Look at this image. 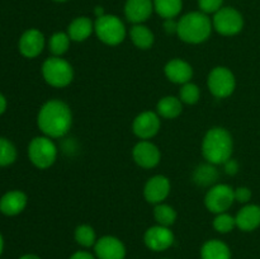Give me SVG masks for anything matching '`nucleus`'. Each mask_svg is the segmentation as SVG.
Instances as JSON below:
<instances>
[{
    "label": "nucleus",
    "instance_id": "32",
    "mask_svg": "<svg viewBox=\"0 0 260 259\" xmlns=\"http://www.w3.org/2000/svg\"><path fill=\"white\" fill-rule=\"evenodd\" d=\"M223 0H198L200 10L205 14H215L222 8Z\"/></svg>",
    "mask_w": 260,
    "mask_h": 259
},
{
    "label": "nucleus",
    "instance_id": "39",
    "mask_svg": "<svg viewBox=\"0 0 260 259\" xmlns=\"http://www.w3.org/2000/svg\"><path fill=\"white\" fill-rule=\"evenodd\" d=\"M3 250H4V238H3L2 233H0V255L3 254Z\"/></svg>",
    "mask_w": 260,
    "mask_h": 259
},
{
    "label": "nucleus",
    "instance_id": "14",
    "mask_svg": "<svg viewBox=\"0 0 260 259\" xmlns=\"http://www.w3.org/2000/svg\"><path fill=\"white\" fill-rule=\"evenodd\" d=\"M45 45L46 40L43 33L36 28H30L20 36L18 48L20 55L24 56L25 58H36L42 53Z\"/></svg>",
    "mask_w": 260,
    "mask_h": 259
},
{
    "label": "nucleus",
    "instance_id": "20",
    "mask_svg": "<svg viewBox=\"0 0 260 259\" xmlns=\"http://www.w3.org/2000/svg\"><path fill=\"white\" fill-rule=\"evenodd\" d=\"M94 32V22L88 17H78L69 24L68 35L74 42H84Z\"/></svg>",
    "mask_w": 260,
    "mask_h": 259
},
{
    "label": "nucleus",
    "instance_id": "10",
    "mask_svg": "<svg viewBox=\"0 0 260 259\" xmlns=\"http://www.w3.org/2000/svg\"><path fill=\"white\" fill-rule=\"evenodd\" d=\"M161 122L156 112L145 111L137 114L132 123V131L140 140H150L156 136Z\"/></svg>",
    "mask_w": 260,
    "mask_h": 259
},
{
    "label": "nucleus",
    "instance_id": "40",
    "mask_svg": "<svg viewBox=\"0 0 260 259\" xmlns=\"http://www.w3.org/2000/svg\"><path fill=\"white\" fill-rule=\"evenodd\" d=\"M53 2H58V3H62V2H68V0H53Z\"/></svg>",
    "mask_w": 260,
    "mask_h": 259
},
{
    "label": "nucleus",
    "instance_id": "18",
    "mask_svg": "<svg viewBox=\"0 0 260 259\" xmlns=\"http://www.w3.org/2000/svg\"><path fill=\"white\" fill-rule=\"evenodd\" d=\"M165 76L168 80L174 84L189 83L193 78V68L189 62L182 58H173L168 61L164 68Z\"/></svg>",
    "mask_w": 260,
    "mask_h": 259
},
{
    "label": "nucleus",
    "instance_id": "38",
    "mask_svg": "<svg viewBox=\"0 0 260 259\" xmlns=\"http://www.w3.org/2000/svg\"><path fill=\"white\" fill-rule=\"evenodd\" d=\"M19 259H41L40 256L38 255H36V254H24V255H22L20 256Z\"/></svg>",
    "mask_w": 260,
    "mask_h": 259
},
{
    "label": "nucleus",
    "instance_id": "36",
    "mask_svg": "<svg viewBox=\"0 0 260 259\" xmlns=\"http://www.w3.org/2000/svg\"><path fill=\"white\" fill-rule=\"evenodd\" d=\"M69 259H96V256L86 250H78L75 251V253H74Z\"/></svg>",
    "mask_w": 260,
    "mask_h": 259
},
{
    "label": "nucleus",
    "instance_id": "26",
    "mask_svg": "<svg viewBox=\"0 0 260 259\" xmlns=\"http://www.w3.org/2000/svg\"><path fill=\"white\" fill-rule=\"evenodd\" d=\"M154 218L157 225L170 228L177 221V211L174 210V207L167 205V203H159V205H155Z\"/></svg>",
    "mask_w": 260,
    "mask_h": 259
},
{
    "label": "nucleus",
    "instance_id": "8",
    "mask_svg": "<svg viewBox=\"0 0 260 259\" xmlns=\"http://www.w3.org/2000/svg\"><path fill=\"white\" fill-rule=\"evenodd\" d=\"M212 25L217 33L222 36H236L243 30L244 17L233 7H222L213 14Z\"/></svg>",
    "mask_w": 260,
    "mask_h": 259
},
{
    "label": "nucleus",
    "instance_id": "5",
    "mask_svg": "<svg viewBox=\"0 0 260 259\" xmlns=\"http://www.w3.org/2000/svg\"><path fill=\"white\" fill-rule=\"evenodd\" d=\"M28 157L38 169H48L57 159V146L51 137L37 136L28 145Z\"/></svg>",
    "mask_w": 260,
    "mask_h": 259
},
{
    "label": "nucleus",
    "instance_id": "12",
    "mask_svg": "<svg viewBox=\"0 0 260 259\" xmlns=\"http://www.w3.org/2000/svg\"><path fill=\"white\" fill-rule=\"evenodd\" d=\"M175 236L170 228L161 225H155L145 231V245L152 251H164L174 244Z\"/></svg>",
    "mask_w": 260,
    "mask_h": 259
},
{
    "label": "nucleus",
    "instance_id": "22",
    "mask_svg": "<svg viewBox=\"0 0 260 259\" xmlns=\"http://www.w3.org/2000/svg\"><path fill=\"white\" fill-rule=\"evenodd\" d=\"M183 112V103L179 98L173 95L162 96L156 106V113L161 118L174 119L179 117Z\"/></svg>",
    "mask_w": 260,
    "mask_h": 259
},
{
    "label": "nucleus",
    "instance_id": "6",
    "mask_svg": "<svg viewBox=\"0 0 260 259\" xmlns=\"http://www.w3.org/2000/svg\"><path fill=\"white\" fill-rule=\"evenodd\" d=\"M94 32L96 37L108 46H117L126 38V27L117 15L104 14L94 22Z\"/></svg>",
    "mask_w": 260,
    "mask_h": 259
},
{
    "label": "nucleus",
    "instance_id": "17",
    "mask_svg": "<svg viewBox=\"0 0 260 259\" xmlns=\"http://www.w3.org/2000/svg\"><path fill=\"white\" fill-rule=\"evenodd\" d=\"M154 12L152 0H127L124 4V15L134 24H142Z\"/></svg>",
    "mask_w": 260,
    "mask_h": 259
},
{
    "label": "nucleus",
    "instance_id": "34",
    "mask_svg": "<svg viewBox=\"0 0 260 259\" xmlns=\"http://www.w3.org/2000/svg\"><path fill=\"white\" fill-rule=\"evenodd\" d=\"M223 168H225V173L228 175H235L238 174L239 172V168H240V165H239V163L236 161L235 159H229L228 161L223 164Z\"/></svg>",
    "mask_w": 260,
    "mask_h": 259
},
{
    "label": "nucleus",
    "instance_id": "21",
    "mask_svg": "<svg viewBox=\"0 0 260 259\" xmlns=\"http://www.w3.org/2000/svg\"><path fill=\"white\" fill-rule=\"evenodd\" d=\"M202 259H231V250L226 243L218 239L206 241L201 248Z\"/></svg>",
    "mask_w": 260,
    "mask_h": 259
},
{
    "label": "nucleus",
    "instance_id": "13",
    "mask_svg": "<svg viewBox=\"0 0 260 259\" xmlns=\"http://www.w3.org/2000/svg\"><path fill=\"white\" fill-rule=\"evenodd\" d=\"M94 253L96 259H124L127 250L121 239L106 235L96 240Z\"/></svg>",
    "mask_w": 260,
    "mask_h": 259
},
{
    "label": "nucleus",
    "instance_id": "31",
    "mask_svg": "<svg viewBox=\"0 0 260 259\" xmlns=\"http://www.w3.org/2000/svg\"><path fill=\"white\" fill-rule=\"evenodd\" d=\"M213 228L217 233L229 234L236 228L235 217L228 212L218 213V215H216L215 220H213Z\"/></svg>",
    "mask_w": 260,
    "mask_h": 259
},
{
    "label": "nucleus",
    "instance_id": "24",
    "mask_svg": "<svg viewBox=\"0 0 260 259\" xmlns=\"http://www.w3.org/2000/svg\"><path fill=\"white\" fill-rule=\"evenodd\" d=\"M129 37L134 45L140 50H149L155 42V36L149 27L144 24H134L129 30Z\"/></svg>",
    "mask_w": 260,
    "mask_h": 259
},
{
    "label": "nucleus",
    "instance_id": "28",
    "mask_svg": "<svg viewBox=\"0 0 260 259\" xmlns=\"http://www.w3.org/2000/svg\"><path fill=\"white\" fill-rule=\"evenodd\" d=\"M74 238H75V241L83 248H91L95 245L96 243V234L95 230L91 228L90 225H86V223H83V225H79L78 228L75 229V233H74Z\"/></svg>",
    "mask_w": 260,
    "mask_h": 259
},
{
    "label": "nucleus",
    "instance_id": "27",
    "mask_svg": "<svg viewBox=\"0 0 260 259\" xmlns=\"http://www.w3.org/2000/svg\"><path fill=\"white\" fill-rule=\"evenodd\" d=\"M70 37H69L68 32H56L51 36L50 41H48V48L52 52L53 56H58L61 57L68 52L69 47H70Z\"/></svg>",
    "mask_w": 260,
    "mask_h": 259
},
{
    "label": "nucleus",
    "instance_id": "7",
    "mask_svg": "<svg viewBox=\"0 0 260 259\" xmlns=\"http://www.w3.org/2000/svg\"><path fill=\"white\" fill-rule=\"evenodd\" d=\"M207 86L216 98H228L235 91L236 79L233 71L226 66H217L208 74Z\"/></svg>",
    "mask_w": 260,
    "mask_h": 259
},
{
    "label": "nucleus",
    "instance_id": "3",
    "mask_svg": "<svg viewBox=\"0 0 260 259\" xmlns=\"http://www.w3.org/2000/svg\"><path fill=\"white\" fill-rule=\"evenodd\" d=\"M212 20L207 14L200 12H190L178 20V37L183 42L198 45L210 38L212 33Z\"/></svg>",
    "mask_w": 260,
    "mask_h": 259
},
{
    "label": "nucleus",
    "instance_id": "4",
    "mask_svg": "<svg viewBox=\"0 0 260 259\" xmlns=\"http://www.w3.org/2000/svg\"><path fill=\"white\" fill-rule=\"evenodd\" d=\"M42 76L48 85L53 88H65L74 79V69L65 58L52 56L42 63Z\"/></svg>",
    "mask_w": 260,
    "mask_h": 259
},
{
    "label": "nucleus",
    "instance_id": "29",
    "mask_svg": "<svg viewBox=\"0 0 260 259\" xmlns=\"http://www.w3.org/2000/svg\"><path fill=\"white\" fill-rule=\"evenodd\" d=\"M17 147L10 140L0 137V167H9L17 160Z\"/></svg>",
    "mask_w": 260,
    "mask_h": 259
},
{
    "label": "nucleus",
    "instance_id": "15",
    "mask_svg": "<svg viewBox=\"0 0 260 259\" xmlns=\"http://www.w3.org/2000/svg\"><path fill=\"white\" fill-rule=\"evenodd\" d=\"M170 189H172L170 180L165 175H154L145 184L144 197L149 203L159 205L167 200Z\"/></svg>",
    "mask_w": 260,
    "mask_h": 259
},
{
    "label": "nucleus",
    "instance_id": "33",
    "mask_svg": "<svg viewBox=\"0 0 260 259\" xmlns=\"http://www.w3.org/2000/svg\"><path fill=\"white\" fill-rule=\"evenodd\" d=\"M234 196H235L236 202L240 203H249L250 202L253 193H251L250 188L248 187H238L234 189Z\"/></svg>",
    "mask_w": 260,
    "mask_h": 259
},
{
    "label": "nucleus",
    "instance_id": "23",
    "mask_svg": "<svg viewBox=\"0 0 260 259\" xmlns=\"http://www.w3.org/2000/svg\"><path fill=\"white\" fill-rule=\"evenodd\" d=\"M192 179L200 187H212L218 179V172L216 169V165L211 164V163L198 165L193 172Z\"/></svg>",
    "mask_w": 260,
    "mask_h": 259
},
{
    "label": "nucleus",
    "instance_id": "2",
    "mask_svg": "<svg viewBox=\"0 0 260 259\" xmlns=\"http://www.w3.org/2000/svg\"><path fill=\"white\" fill-rule=\"evenodd\" d=\"M233 151L234 140L228 130L212 127L206 132L202 141V155L206 161L213 165H223L231 159Z\"/></svg>",
    "mask_w": 260,
    "mask_h": 259
},
{
    "label": "nucleus",
    "instance_id": "16",
    "mask_svg": "<svg viewBox=\"0 0 260 259\" xmlns=\"http://www.w3.org/2000/svg\"><path fill=\"white\" fill-rule=\"evenodd\" d=\"M28 197L19 189L8 190L0 198V212L5 216H17L25 210Z\"/></svg>",
    "mask_w": 260,
    "mask_h": 259
},
{
    "label": "nucleus",
    "instance_id": "1",
    "mask_svg": "<svg viewBox=\"0 0 260 259\" xmlns=\"http://www.w3.org/2000/svg\"><path fill=\"white\" fill-rule=\"evenodd\" d=\"M37 126L45 136L60 139L69 134L73 126V112L65 102L51 99L38 111Z\"/></svg>",
    "mask_w": 260,
    "mask_h": 259
},
{
    "label": "nucleus",
    "instance_id": "25",
    "mask_svg": "<svg viewBox=\"0 0 260 259\" xmlns=\"http://www.w3.org/2000/svg\"><path fill=\"white\" fill-rule=\"evenodd\" d=\"M154 10L164 19H174L182 12L183 0H152Z\"/></svg>",
    "mask_w": 260,
    "mask_h": 259
},
{
    "label": "nucleus",
    "instance_id": "35",
    "mask_svg": "<svg viewBox=\"0 0 260 259\" xmlns=\"http://www.w3.org/2000/svg\"><path fill=\"white\" fill-rule=\"evenodd\" d=\"M164 30L168 35H177L178 22L174 19H164Z\"/></svg>",
    "mask_w": 260,
    "mask_h": 259
},
{
    "label": "nucleus",
    "instance_id": "30",
    "mask_svg": "<svg viewBox=\"0 0 260 259\" xmlns=\"http://www.w3.org/2000/svg\"><path fill=\"white\" fill-rule=\"evenodd\" d=\"M201 98V89L197 84L192 83H185L182 85V89L179 91V99L182 101V103L189 104V106H193V104L198 103Z\"/></svg>",
    "mask_w": 260,
    "mask_h": 259
},
{
    "label": "nucleus",
    "instance_id": "19",
    "mask_svg": "<svg viewBox=\"0 0 260 259\" xmlns=\"http://www.w3.org/2000/svg\"><path fill=\"white\" fill-rule=\"evenodd\" d=\"M236 228L241 231L250 233L256 230L260 226V206L246 203L243 208L239 210L235 216Z\"/></svg>",
    "mask_w": 260,
    "mask_h": 259
},
{
    "label": "nucleus",
    "instance_id": "9",
    "mask_svg": "<svg viewBox=\"0 0 260 259\" xmlns=\"http://www.w3.org/2000/svg\"><path fill=\"white\" fill-rule=\"evenodd\" d=\"M234 202H235L234 188L223 183L212 185L205 196L206 208L215 215L228 212Z\"/></svg>",
    "mask_w": 260,
    "mask_h": 259
},
{
    "label": "nucleus",
    "instance_id": "11",
    "mask_svg": "<svg viewBox=\"0 0 260 259\" xmlns=\"http://www.w3.org/2000/svg\"><path fill=\"white\" fill-rule=\"evenodd\" d=\"M132 157L139 167L144 169H152L157 167L160 163L161 154H160L159 147L154 142L149 140H141L135 145L132 150Z\"/></svg>",
    "mask_w": 260,
    "mask_h": 259
},
{
    "label": "nucleus",
    "instance_id": "37",
    "mask_svg": "<svg viewBox=\"0 0 260 259\" xmlns=\"http://www.w3.org/2000/svg\"><path fill=\"white\" fill-rule=\"evenodd\" d=\"M7 107H8L7 98H5V96L0 93V116H2L5 111H7Z\"/></svg>",
    "mask_w": 260,
    "mask_h": 259
}]
</instances>
